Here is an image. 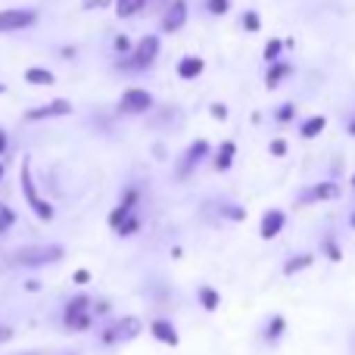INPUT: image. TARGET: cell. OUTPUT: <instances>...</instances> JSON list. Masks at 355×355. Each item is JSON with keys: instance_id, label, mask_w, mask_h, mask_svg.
<instances>
[{"instance_id": "1", "label": "cell", "mask_w": 355, "mask_h": 355, "mask_svg": "<svg viewBox=\"0 0 355 355\" xmlns=\"http://www.w3.org/2000/svg\"><path fill=\"white\" fill-rule=\"evenodd\" d=\"M66 256L62 246L56 243H35V246H22V250L12 252V262L16 265H28V268H37V265H53Z\"/></svg>"}, {"instance_id": "2", "label": "cell", "mask_w": 355, "mask_h": 355, "mask_svg": "<svg viewBox=\"0 0 355 355\" xmlns=\"http://www.w3.org/2000/svg\"><path fill=\"white\" fill-rule=\"evenodd\" d=\"M19 181H22V193H25V200H28L31 212H35L41 221H53V206H50L47 200H41V193H37V184H35V178H31V166H28V159L22 162V172H19Z\"/></svg>"}, {"instance_id": "3", "label": "cell", "mask_w": 355, "mask_h": 355, "mask_svg": "<svg viewBox=\"0 0 355 355\" xmlns=\"http://www.w3.org/2000/svg\"><path fill=\"white\" fill-rule=\"evenodd\" d=\"M141 331H144L141 318H135V315H125V318L112 321V324L103 331V343H106V346H112V343H128V340H135Z\"/></svg>"}, {"instance_id": "4", "label": "cell", "mask_w": 355, "mask_h": 355, "mask_svg": "<svg viewBox=\"0 0 355 355\" xmlns=\"http://www.w3.org/2000/svg\"><path fill=\"white\" fill-rule=\"evenodd\" d=\"M91 321H94L91 300H87V296H75V300L66 306V327L69 331H75V334H81V331L91 327Z\"/></svg>"}, {"instance_id": "5", "label": "cell", "mask_w": 355, "mask_h": 355, "mask_svg": "<svg viewBox=\"0 0 355 355\" xmlns=\"http://www.w3.org/2000/svg\"><path fill=\"white\" fill-rule=\"evenodd\" d=\"M37 22V10H0V31H22Z\"/></svg>"}, {"instance_id": "6", "label": "cell", "mask_w": 355, "mask_h": 355, "mask_svg": "<svg viewBox=\"0 0 355 355\" xmlns=\"http://www.w3.org/2000/svg\"><path fill=\"white\" fill-rule=\"evenodd\" d=\"M150 106H153V97H150L144 87H131V91L122 94V100H119V112H147Z\"/></svg>"}, {"instance_id": "7", "label": "cell", "mask_w": 355, "mask_h": 355, "mask_svg": "<svg viewBox=\"0 0 355 355\" xmlns=\"http://www.w3.org/2000/svg\"><path fill=\"white\" fill-rule=\"evenodd\" d=\"M72 112V103L69 100H53V103H44V106H35V110L25 112L28 122H41V119H62Z\"/></svg>"}, {"instance_id": "8", "label": "cell", "mask_w": 355, "mask_h": 355, "mask_svg": "<svg viewBox=\"0 0 355 355\" xmlns=\"http://www.w3.org/2000/svg\"><path fill=\"white\" fill-rule=\"evenodd\" d=\"M156 56H159V37H156V35L141 37V41H137V47H135V69L153 66Z\"/></svg>"}, {"instance_id": "9", "label": "cell", "mask_w": 355, "mask_h": 355, "mask_svg": "<svg viewBox=\"0 0 355 355\" xmlns=\"http://www.w3.org/2000/svg\"><path fill=\"white\" fill-rule=\"evenodd\" d=\"M209 156V144L206 141H196V144H190V150L184 153V159H181V168H178V178H187L190 172H193V166L200 159H206Z\"/></svg>"}, {"instance_id": "10", "label": "cell", "mask_w": 355, "mask_h": 355, "mask_svg": "<svg viewBox=\"0 0 355 355\" xmlns=\"http://www.w3.org/2000/svg\"><path fill=\"white\" fill-rule=\"evenodd\" d=\"M284 221H287V215H284L281 209H268V212L262 215V227H259L262 240H275L277 234L284 231Z\"/></svg>"}, {"instance_id": "11", "label": "cell", "mask_w": 355, "mask_h": 355, "mask_svg": "<svg viewBox=\"0 0 355 355\" xmlns=\"http://www.w3.org/2000/svg\"><path fill=\"white\" fill-rule=\"evenodd\" d=\"M187 22V3L184 0H172V6L166 10V19H162V31H178Z\"/></svg>"}, {"instance_id": "12", "label": "cell", "mask_w": 355, "mask_h": 355, "mask_svg": "<svg viewBox=\"0 0 355 355\" xmlns=\"http://www.w3.org/2000/svg\"><path fill=\"white\" fill-rule=\"evenodd\" d=\"M340 196V187L334 181H324V184H315L300 202H324V200H337Z\"/></svg>"}, {"instance_id": "13", "label": "cell", "mask_w": 355, "mask_h": 355, "mask_svg": "<svg viewBox=\"0 0 355 355\" xmlns=\"http://www.w3.org/2000/svg\"><path fill=\"white\" fill-rule=\"evenodd\" d=\"M150 334H153L159 343H166V346H178V331L168 321H162V318H156L153 324H150Z\"/></svg>"}, {"instance_id": "14", "label": "cell", "mask_w": 355, "mask_h": 355, "mask_svg": "<svg viewBox=\"0 0 355 355\" xmlns=\"http://www.w3.org/2000/svg\"><path fill=\"white\" fill-rule=\"evenodd\" d=\"M202 69H206V62L200 60V56H184L181 62H178V75H181V78H200L202 75Z\"/></svg>"}, {"instance_id": "15", "label": "cell", "mask_w": 355, "mask_h": 355, "mask_svg": "<svg viewBox=\"0 0 355 355\" xmlns=\"http://www.w3.org/2000/svg\"><path fill=\"white\" fill-rule=\"evenodd\" d=\"M312 262H315V256H312V252H302V256H293L287 265H284V275H287V277H293V275H300V271L312 268Z\"/></svg>"}, {"instance_id": "16", "label": "cell", "mask_w": 355, "mask_h": 355, "mask_svg": "<svg viewBox=\"0 0 355 355\" xmlns=\"http://www.w3.org/2000/svg\"><path fill=\"white\" fill-rule=\"evenodd\" d=\"M234 153H237V144H234V141H225V144H221L218 156H215V168H218V172H227V168H231Z\"/></svg>"}, {"instance_id": "17", "label": "cell", "mask_w": 355, "mask_h": 355, "mask_svg": "<svg viewBox=\"0 0 355 355\" xmlns=\"http://www.w3.org/2000/svg\"><path fill=\"white\" fill-rule=\"evenodd\" d=\"M144 3H147V0H116V12H119V19H131V16H137V12L144 10Z\"/></svg>"}, {"instance_id": "18", "label": "cell", "mask_w": 355, "mask_h": 355, "mask_svg": "<svg viewBox=\"0 0 355 355\" xmlns=\"http://www.w3.org/2000/svg\"><path fill=\"white\" fill-rule=\"evenodd\" d=\"M287 75H290V66H287V62H275V66L268 69V75H265V85H268V87H277L284 78H287Z\"/></svg>"}, {"instance_id": "19", "label": "cell", "mask_w": 355, "mask_h": 355, "mask_svg": "<svg viewBox=\"0 0 355 355\" xmlns=\"http://www.w3.org/2000/svg\"><path fill=\"white\" fill-rule=\"evenodd\" d=\"M25 81H28V85H53V72H47V69H25Z\"/></svg>"}, {"instance_id": "20", "label": "cell", "mask_w": 355, "mask_h": 355, "mask_svg": "<svg viewBox=\"0 0 355 355\" xmlns=\"http://www.w3.org/2000/svg\"><path fill=\"white\" fill-rule=\"evenodd\" d=\"M324 125H327V119H324V116H312V119H309V122L300 128V135L306 137V141H309V137H318L321 131H324Z\"/></svg>"}, {"instance_id": "21", "label": "cell", "mask_w": 355, "mask_h": 355, "mask_svg": "<svg viewBox=\"0 0 355 355\" xmlns=\"http://www.w3.org/2000/svg\"><path fill=\"white\" fill-rule=\"evenodd\" d=\"M200 302H202V309H206V312H215V309H218V302H221L218 290H212V287H200Z\"/></svg>"}, {"instance_id": "22", "label": "cell", "mask_w": 355, "mask_h": 355, "mask_svg": "<svg viewBox=\"0 0 355 355\" xmlns=\"http://www.w3.org/2000/svg\"><path fill=\"white\" fill-rule=\"evenodd\" d=\"M128 218H131V206H125V202H122V206L112 209V215H110V227H116V231H119V227H122Z\"/></svg>"}, {"instance_id": "23", "label": "cell", "mask_w": 355, "mask_h": 355, "mask_svg": "<svg viewBox=\"0 0 355 355\" xmlns=\"http://www.w3.org/2000/svg\"><path fill=\"white\" fill-rule=\"evenodd\" d=\"M284 331H287V321H284L281 315H275V318H271V324H268V331H265V340H268V343H275Z\"/></svg>"}, {"instance_id": "24", "label": "cell", "mask_w": 355, "mask_h": 355, "mask_svg": "<svg viewBox=\"0 0 355 355\" xmlns=\"http://www.w3.org/2000/svg\"><path fill=\"white\" fill-rule=\"evenodd\" d=\"M12 225H16V212H12L10 206H3V202H0V234L10 231Z\"/></svg>"}, {"instance_id": "25", "label": "cell", "mask_w": 355, "mask_h": 355, "mask_svg": "<svg viewBox=\"0 0 355 355\" xmlns=\"http://www.w3.org/2000/svg\"><path fill=\"white\" fill-rule=\"evenodd\" d=\"M137 227H141V218H137V215H131V218L125 221L122 227H119V234H122V237H128V234H135Z\"/></svg>"}, {"instance_id": "26", "label": "cell", "mask_w": 355, "mask_h": 355, "mask_svg": "<svg viewBox=\"0 0 355 355\" xmlns=\"http://www.w3.org/2000/svg\"><path fill=\"white\" fill-rule=\"evenodd\" d=\"M281 50H284V41H277V37L275 41H268V47H265V60H275Z\"/></svg>"}, {"instance_id": "27", "label": "cell", "mask_w": 355, "mask_h": 355, "mask_svg": "<svg viewBox=\"0 0 355 355\" xmlns=\"http://www.w3.org/2000/svg\"><path fill=\"white\" fill-rule=\"evenodd\" d=\"M209 12H215V16H225V12H227V0H209Z\"/></svg>"}, {"instance_id": "28", "label": "cell", "mask_w": 355, "mask_h": 355, "mask_svg": "<svg viewBox=\"0 0 355 355\" xmlns=\"http://www.w3.org/2000/svg\"><path fill=\"white\" fill-rule=\"evenodd\" d=\"M290 119H293V103H284L281 110H277V122H290Z\"/></svg>"}, {"instance_id": "29", "label": "cell", "mask_w": 355, "mask_h": 355, "mask_svg": "<svg viewBox=\"0 0 355 355\" xmlns=\"http://www.w3.org/2000/svg\"><path fill=\"white\" fill-rule=\"evenodd\" d=\"M243 25H246V28H250V31H259V25H262V19H259L256 12H246V16H243Z\"/></svg>"}, {"instance_id": "30", "label": "cell", "mask_w": 355, "mask_h": 355, "mask_svg": "<svg viewBox=\"0 0 355 355\" xmlns=\"http://www.w3.org/2000/svg\"><path fill=\"white\" fill-rule=\"evenodd\" d=\"M112 0H81V6L85 10H103V6H110Z\"/></svg>"}, {"instance_id": "31", "label": "cell", "mask_w": 355, "mask_h": 355, "mask_svg": "<svg viewBox=\"0 0 355 355\" xmlns=\"http://www.w3.org/2000/svg\"><path fill=\"white\" fill-rule=\"evenodd\" d=\"M271 153H275V156H287V141H281V137H277V141H271Z\"/></svg>"}, {"instance_id": "32", "label": "cell", "mask_w": 355, "mask_h": 355, "mask_svg": "<svg viewBox=\"0 0 355 355\" xmlns=\"http://www.w3.org/2000/svg\"><path fill=\"white\" fill-rule=\"evenodd\" d=\"M324 252L334 259V262H337V259H340V246L334 243V240H324Z\"/></svg>"}, {"instance_id": "33", "label": "cell", "mask_w": 355, "mask_h": 355, "mask_svg": "<svg viewBox=\"0 0 355 355\" xmlns=\"http://www.w3.org/2000/svg\"><path fill=\"white\" fill-rule=\"evenodd\" d=\"M116 50H119V53H128V50H131V41H128L125 35H119V37H116Z\"/></svg>"}, {"instance_id": "34", "label": "cell", "mask_w": 355, "mask_h": 355, "mask_svg": "<svg viewBox=\"0 0 355 355\" xmlns=\"http://www.w3.org/2000/svg\"><path fill=\"white\" fill-rule=\"evenodd\" d=\"M212 116L218 119V122H225V119H227V106H221V103H212Z\"/></svg>"}, {"instance_id": "35", "label": "cell", "mask_w": 355, "mask_h": 355, "mask_svg": "<svg viewBox=\"0 0 355 355\" xmlns=\"http://www.w3.org/2000/svg\"><path fill=\"white\" fill-rule=\"evenodd\" d=\"M10 340H12V327L0 324V346H3V343H10Z\"/></svg>"}, {"instance_id": "36", "label": "cell", "mask_w": 355, "mask_h": 355, "mask_svg": "<svg viewBox=\"0 0 355 355\" xmlns=\"http://www.w3.org/2000/svg\"><path fill=\"white\" fill-rule=\"evenodd\" d=\"M91 281V275H87V271H75V284H87Z\"/></svg>"}, {"instance_id": "37", "label": "cell", "mask_w": 355, "mask_h": 355, "mask_svg": "<svg viewBox=\"0 0 355 355\" xmlns=\"http://www.w3.org/2000/svg\"><path fill=\"white\" fill-rule=\"evenodd\" d=\"M3 150H6V131L0 128V153H3Z\"/></svg>"}, {"instance_id": "38", "label": "cell", "mask_w": 355, "mask_h": 355, "mask_svg": "<svg viewBox=\"0 0 355 355\" xmlns=\"http://www.w3.org/2000/svg\"><path fill=\"white\" fill-rule=\"evenodd\" d=\"M349 135L355 137V119H352V122H349Z\"/></svg>"}, {"instance_id": "39", "label": "cell", "mask_w": 355, "mask_h": 355, "mask_svg": "<svg viewBox=\"0 0 355 355\" xmlns=\"http://www.w3.org/2000/svg\"><path fill=\"white\" fill-rule=\"evenodd\" d=\"M0 178H3V162H0Z\"/></svg>"}, {"instance_id": "40", "label": "cell", "mask_w": 355, "mask_h": 355, "mask_svg": "<svg viewBox=\"0 0 355 355\" xmlns=\"http://www.w3.org/2000/svg\"><path fill=\"white\" fill-rule=\"evenodd\" d=\"M349 225H352V227H355V215H352V218H349Z\"/></svg>"}, {"instance_id": "41", "label": "cell", "mask_w": 355, "mask_h": 355, "mask_svg": "<svg viewBox=\"0 0 355 355\" xmlns=\"http://www.w3.org/2000/svg\"><path fill=\"white\" fill-rule=\"evenodd\" d=\"M3 91H6V85H0V94H3Z\"/></svg>"}, {"instance_id": "42", "label": "cell", "mask_w": 355, "mask_h": 355, "mask_svg": "<svg viewBox=\"0 0 355 355\" xmlns=\"http://www.w3.org/2000/svg\"><path fill=\"white\" fill-rule=\"evenodd\" d=\"M352 187H355V178H352Z\"/></svg>"}, {"instance_id": "43", "label": "cell", "mask_w": 355, "mask_h": 355, "mask_svg": "<svg viewBox=\"0 0 355 355\" xmlns=\"http://www.w3.org/2000/svg\"><path fill=\"white\" fill-rule=\"evenodd\" d=\"M28 355H35V352H28Z\"/></svg>"}]
</instances>
